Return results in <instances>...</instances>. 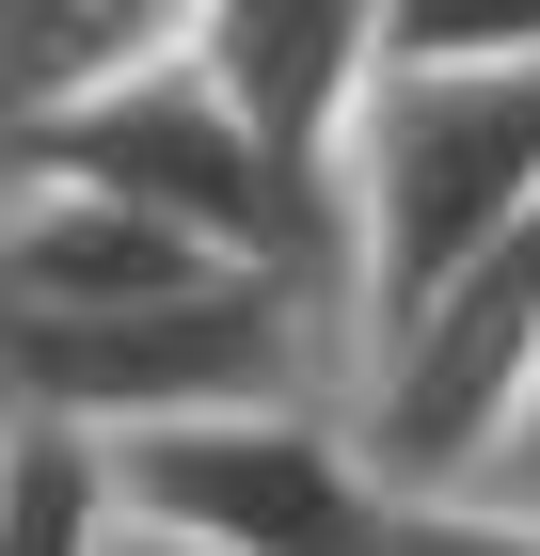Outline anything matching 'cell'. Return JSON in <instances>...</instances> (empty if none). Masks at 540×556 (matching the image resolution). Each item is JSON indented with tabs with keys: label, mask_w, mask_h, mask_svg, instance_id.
<instances>
[{
	"label": "cell",
	"mask_w": 540,
	"mask_h": 556,
	"mask_svg": "<svg viewBox=\"0 0 540 556\" xmlns=\"http://www.w3.org/2000/svg\"><path fill=\"white\" fill-rule=\"evenodd\" d=\"M112 525H127L112 445L16 414V445H0V556H112Z\"/></svg>",
	"instance_id": "obj_9"
},
{
	"label": "cell",
	"mask_w": 540,
	"mask_h": 556,
	"mask_svg": "<svg viewBox=\"0 0 540 556\" xmlns=\"http://www.w3.org/2000/svg\"><path fill=\"white\" fill-rule=\"evenodd\" d=\"M223 270L239 255H208L143 207H96V191H16V223H0V302L16 318H143V302H191Z\"/></svg>",
	"instance_id": "obj_7"
},
{
	"label": "cell",
	"mask_w": 540,
	"mask_h": 556,
	"mask_svg": "<svg viewBox=\"0 0 540 556\" xmlns=\"http://www.w3.org/2000/svg\"><path fill=\"white\" fill-rule=\"evenodd\" d=\"M477 493H493V509H525V525H540V397H525V429H508V445H493V477H477Z\"/></svg>",
	"instance_id": "obj_11"
},
{
	"label": "cell",
	"mask_w": 540,
	"mask_h": 556,
	"mask_svg": "<svg viewBox=\"0 0 540 556\" xmlns=\"http://www.w3.org/2000/svg\"><path fill=\"white\" fill-rule=\"evenodd\" d=\"M175 48H191V0H16L0 80H16V128H64V112H96V96L160 80Z\"/></svg>",
	"instance_id": "obj_8"
},
{
	"label": "cell",
	"mask_w": 540,
	"mask_h": 556,
	"mask_svg": "<svg viewBox=\"0 0 540 556\" xmlns=\"http://www.w3.org/2000/svg\"><path fill=\"white\" fill-rule=\"evenodd\" d=\"M540 223V33H414L381 64V112L334 191V270H350V382L381 334H414L477 255Z\"/></svg>",
	"instance_id": "obj_1"
},
{
	"label": "cell",
	"mask_w": 540,
	"mask_h": 556,
	"mask_svg": "<svg viewBox=\"0 0 540 556\" xmlns=\"http://www.w3.org/2000/svg\"><path fill=\"white\" fill-rule=\"evenodd\" d=\"M112 556H208V541H175V525H143V509H127V525H112Z\"/></svg>",
	"instance_id": "obj_12"
},
{
	"label": "cell",
	"mask_w": 540,
	"mask_h": 556,
	"mask_svg": "<svg viewBox=\"0 0 540 556\" xmlns=\"http://www.w3.org/2000/svg\"><path fill=\"white\" fill-rule=\"evenodd\" d=\"M525 397H540V223L508 255H477L414 334L366 350L350 429H366V462L398 477V509H445V493L493 477V445L525 429Z\"/></svg>",
	"instance_id": "obj_5"
},
{
	"label": "cell",
	"mask_w": 540,
	"mask_h": 556,
	"mask_svg": "<svg viewBox=\"0 0 540 556\" xmlns=\"http://www.w3.org/2000/svg\"><path fill=\"white\" fill-rule=\"evenodd\" d=\"M191 64H208V96L254 128V160H271V191H287V223H302V270L350 302V270H334V191H350V143H366V112H381L398 16H366V0H208V16H191Z\"/></svg>",
	"instance_id": "obj_6"
},
{
	"label": "cell",
	"mask_w": 540,
	"mask_h": 556,
	"mask_svg": "<svg viewBox=\"0 0 540 556\" xmlns=\"http://www.w3.org/2000/svg\"><path fill=\"white\" fill-rule=\"evenodd\" d=\"M191 16H208V0H191ZM16 191H96V207H143V223H175V239H208V255H239V270H302L287 191H271L254 128L208 96L191 48H175L160 80L64 112V128H16ZM302 287H318V270H302Z\"/></svg>",
	"instance_id": "obj_4"
},
{
	"label": "cell",
	"mask_w": 540,
	"mask_h": 556,
	"mask_svg": "<svg viewBox=\"0 0 540 556\" xmlns=\"http://www.w3.org/2000/svg\"><path fill=\"white\" fill-rule=\"evenodd\" d=\"M0 366H16V414L96 429V445L208 429V414H302V397L350 414V302L302 270H223L143 318H16Z\"/></svg>",
	"instance_id": "obj_2"
},
{
	"label": "cell",
	"mask_w": 540,
	"mask_h": 556,
	"mask_svg": "<svg viewBox=\"0 0 540 556\" xmlns=\"http://www.w3.org/2000/svg\"><path fill=\"white\" fill-rule=\"evenodd\" d=\"M398 556H540V525H525V509H493V493H445V509L398 525Z\"/></svg>",
	"instance_id": "obj_10"
},
{
	"label": "cell",
	"mask_w": 540,
	"mask_h": 556,
	"mask_svg": "<svg viewBox=\"0 0 540 556\" xmlns=\"http://www.w3.org/2000/svg\"><path fill=\"white\" fill-rule=\"evenodd\" d=\"M112 493L143 525H175V541H208V556H398V525H414L334 397L143 429V445H112Z\"/></svg>",
	"instance_id": "obj_3"
}]
</instances>
